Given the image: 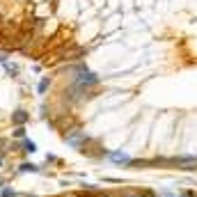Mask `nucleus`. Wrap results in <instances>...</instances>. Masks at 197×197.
Returning <instances> with one entry per match:
<instances>
[{"label":"nucleus","instance_id":"f03ea898","mask_svg":"<svg viewBox=\"0 0 197 197\" xmlns=\"http://www.w3.org/2000/svg\"><path fill=\"white\" fill-rule=\"evenodd\" d=\"M23 149H25V151H34V142L25 140V142H23Z\"/></svg>","mask_w":197,"mask_h":197},{"label":"nucleus","instance_id":"20e7f679","mask_svg":"<svg viewBox=\"0 0 197 197\" xmlns=\"http://www.w3.org/2000/svg\"><path fill=\"white\" fill-rule=\"evenodd\" d=\"M14 135H16V138H23V135H25V131H23V129H16Z\"/></svg>","mask_w":197,"mask_h":197},{"label":"nucleus","instance_id":"f257e3e1","mask_svg":"<svg viewBox=\"0 0 197 197\" xmlns=\"http://www.w3.org/2000/svg\"><path fill=\"white\" fill-rule=\"evenodd\" d=\"M25 119H28V115L23 112V110H19V115H14V121H16V124H21V121H25Z\"/></svg>","mask_w":197,"mask_h":197},{"label":"nucleus","instance_id":"7ed1b4c3","mask_svg":"<svg viewBox=\"0 0 197 197\" xmlns=\"http://www.w3.org/2000/svg\"><path fill=\"white\" fill-rule=\"evenodd\" d=\"M21 170H25V172H28V170H37V165H30V163H25V165H21Z\"/></svg>","mask_w":197,"mask_h":197},{"label":"nucleus","instance_id":"39448f33","mask_svg":"<svg viewBox=\"0 0 197 197\" xmlns=\"http://www.w3.org/2000/svg\"><path fill=\"white\" fill-rule=\"evenodd\" d=\"M46 87H48V80H42V85H39V92H44Z\"/></svg>","mask_w":197,"mask_h":197}]
</instances>
